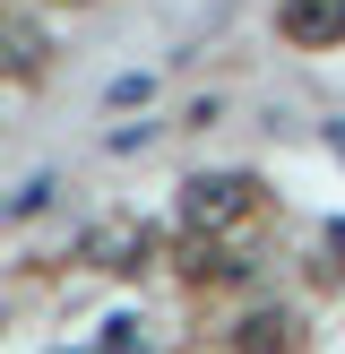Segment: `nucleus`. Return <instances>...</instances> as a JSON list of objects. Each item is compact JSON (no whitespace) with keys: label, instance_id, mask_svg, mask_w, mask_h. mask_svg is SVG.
<instances>
[{"label":"nucleus","instance_id":"7ed1b4c3","mask_svg":"<svg viewBox=\"0 0 345 354\" xmlns=\"http://www.w3.org/2000/svg\"><path fill=\"white\" fill-rule=\"evenodd\" d=\"M241 354H302V320L293 311H250L241 320Z\"/></svg>","mask_w":345,"mask_h":354},{"label":"nucleus","instance_id":"20e7f679","mask_svg":"<svg viewBox=\"0 0 345 354\" xmlns=\"http://www.w3.org/2000/svg\"><path fill=\"white\" fill-rule=\"evenodd\" d=\"M86 251H95V268H130L121 251H147V234H130V225H103V234L86 242Z\"/></svg>","mask_w":345,"mask_h":354},{"label":"nucleus","instance_id":"f257e3e1","mask_svg":"<svg viewBox=\"0 0 345 354\" xmlns=\"http://www.w3.org/2000/svg\"><path fill=\"white\" fill-rule=\"evenodd\" d=\"M259 216V182L250 173H199V182H181V225L190 234H233V225Z\"/></svg>","mask_w":345,"mask_h":354},{"label":"nucleus","instance_id":"f03ea898","mask_svg":"<svg viewBox=\"0 0 345 354\" xmlns=\"http://www.w3.org/2000/svg\"><path fill=\"white\" fill-rule=\"evenodd\" d=\"M276 35H285L293 52L345 44V0H285V9H276Z\"/></svg>","mask_w":345,"mask_h":354}]
</instances>
